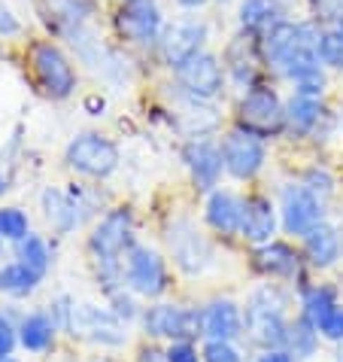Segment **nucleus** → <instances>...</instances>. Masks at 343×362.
Listing matches in <instances>:
<instances>
[{"instance_id":"1","label":"nucleus","mask_w":343,"mask_h":362,"mask_svg":"<svg viewBox=\"0 0 343 362\" xmlns=\"http://www.w3.org/2000/svg\"><path fill=\"white\" fill-rule=\"evenodd\" d=\"M319 31L316 22H279L274 31L258 40L261 58L279 79L295 86L301 95H325V64L319 58Z\"/></svg>"},{"instance_id":"35","label":"nucleus","mask_w":343,"mask_h":362,"mask_svg":"<svg viewBox=\"0 0 343 362\" xmlns=\"http://www.w3.org/2000/svg\"><path fill=\"white\" fill-rule=\"evenodd\" d=\"M200 356L204 362H243V350L237 347V341H204Z\"/></svg>"},{"instance_id":"43","label":"nucleus","mask_w":343,"mask_h":362,"mask_svg":"<svg viewBox=\"0 0 343 362\" xmlns=\"http://www.w3.org/2000/svg\"><path fill=\"white\" fill-rule=\"evenodd\" d=\"M255 362H298V359L286 347H267V350H258Z\"/></svg>"},{"instance_id":"2","label":"nucleus","mask_w":343,"mask_h":362,"mask_svg":"<svg viewBox=\"0 0 343 362\" xmlns=\"http://www.w3.org/2000/svg\"><path fill=\"white\" fill-rule=\"evenodd\" d=\"M289 308L291 296L279 284H261L258 289H252L243 308V338L258 350L282 347L291 323Z\"/></svg>"},{"instance_id":"12","label":"nucleus","mask_w":343,"mask_h":362,"mask_svg":"<svg viewBox=\"0 0 343 362\" xmlns=\"http://www.w3.org/2000/svg\"><path fill=\"white\" fill-rule=\"evenodd\" d=\"M176 86L188 100H200V104H210L222 95V88L228 83L225 64L219 62L213 52H198L195 58H188L186 64H179L176 70Z\"/></svg>"},{"instance_id":"50","label":"nucleus","mask_w":343,"mask_h":362,"mask_svg":"<svg viewBox=\"0 0 343 362\" xmlns=\"http://www.w3.org/2000/svg\"><path fill=\"white\" fill-rule=\"evenodd\" d=\"M222 4H225V0H222Z\"/></svg>"},{"instance_id":"3","label":"nucleus","mask_w":343,"mask_h":362,"mask_svg":"<svg viewBox=\"0 0 343 362\" xmlns=\"http://www.w3.org/2000/svg\"><path fill=\"white\" fill-rule=\"evenodd\" d=\"M31 74L37 79L40 92L52 100H67L76 92V83H79L73 62L52 40H37L31 46Z\"/></svg>"},{"instance_id":"10","label":"nucleus","mask_w":343,"mask_h":362,"mask_svg":"<svg viewBox=\"0 0 343 362\" xmlns=\"http://www.w3.org/2000/svg\"><path fill=\"white\" fill-rule=\"evenodd\" d=\"M125 286L137 298H161L170 289L167 259L146 244H134L125 253Z\"/></svg>"},{"instance_id":"42","label":"nucleus","mask_w":343,"mask_h":362,"mask_svg":"<svg viewBox=\"0 0 343 362\" xmlns=\"http://www.w3.org/2000/svg\"><path fill=\"white\" fill-rule=\"evenodd\" d=\"M22 34V22H18V16L9 9V4L0 0V37H18Z\"/></svg>"},{"instance_id":"15","label":"nucleus","mask_w":343,"mask_h":362,"mask_svg":"<svg viewBox=\"0 0 343 362\" xmlns=\"http://www.w3.org/2000/svg\"><path fill=\"white\" fill-rule=\"evenodd\" d=\"M43 214L49 226L55 228V235H73V231L85 223V216L92 214V198L83 189H61V186H46L40 195Z\"/></svg>"},{"instance_id":"39","label":"nucleus","mask_w":343,"mask_h":362,"mask_svg":"<svg viewBox=\"0 0 343 362\" xmlns=\"http://www.w3.org/2000/svg\"><path fill=\"white\" fill-rule=\"evenodd\" d=\"M16 347H18V323H13V317L0 310V362L13 356Z\"/></svg>"},{"instance_id":"48","label":"nucleus","mask_w":343,"mask_h":362,"mask_svg":"<svg viewBox=\"0 0 343 362\" xmlns=\"http://www.w3.org/2000/svg\"><path fill=\"white\" fill-rule=\"evenodd\" d=\"M4 362H22V359H16V356H6Z\"/></svg>"},{"instance_id":"20","label":"nucleus","mask_w":343,"mask_h":362,"mask_svg":"<svg viewBox=\"0 0 343 362\" xmlns=\"http://www.w3.org/2000/svg\"><path fill=\"white\" fill-rule=\"evenodd\" d=\"M222 64H225V74L228 79L234 83L237 88H252L258 86V64H265V58H261V43L258 37H249V34H240L228 43L225 49V58H222Z\"/></svg>"},{"instance_id":"22","label":"nucleus","mask_w":343,"mask_h":362,"mask_svg":"<svg viewBox=\"0 0 343 362\" xmlns=\"http://www.w3.org/2000/svg\"><path fill=\"white\" fill-rule=\"evenodd\" d=\"M325 119H328V110L322 104V98H316V95L291 92V98L286 100V132L291 137H298V140L316 137L319 140Z\"/></svg>"},{"instance_id":"21","label":"nucleus","mask_w":343,"mask_h":362,"mask_svg":"<svg viewBox=\"0 0 343 362\" xmlns=\"http://www.w3.org/2000/svg\"><path fill=\"white\" fill-rule=\"evenodd\" d=\"M279 207L267 195H249L243 198V223H240V238L246 244L258 247L277 238L279 231Z\"/></svg>"},{"instance_id":"33","label":"nucleus","mask_w":343,"mask_h":362,"mask_svg":"<svg viewBox=\"0 0 343 362\" xmlns=\"http://www.w3.org/2000/svg\"><path fill=\"white\" fill-rule=\"evenodd\" d=\"M31 235V219L22 207H0V238L6 244H18L22 238Z\"/></svg>"},{"instance_id":"36","label":"nucleus","mask_w":343,"mask_h":362,"mask_svg":"<svg viewBox=\"0 0 343 362\" xmlns=\"http://www.w3.org/2000/svg\"><path fill=\"white\" fill-rule=\"evenodd\" d=\"M313 22L319 28L328 25H343V0H310Z\"/></svg>"},{"instance_id":"31","label":"nucleus","mask_w":343,"mask_h":362,"mask_svg":"<svg viewBox=\"0 0 343 362\" xmlns=\"http://www.w3.org/2000/svg\"><path fill=\"white\" fill-rule=\"evenodd\" d=\"M298 301H301V314L310 317L313 323H316V320L325 314L328 308L337 305L340 296H337V289L328 286V284H301Z\"/></svg>"},{"instance_id":"41","label":"nucleus","mask_w":343,"mask_h":362,"mask_svg":"<svg viewBox=\"0 0 343 362\" xmlns=\"http://www.w3.org/2000/svg\"><path fill=\"white\" fill-rule=\"evenodd\" d=\"M73 305L76 301L70 296H58L52 298V305H49V314H52V320L58 323V329L67 332V323H70V314H73Z\"/></svg>"},{"instance_id":"7","label":"nucleus","mask_w":343,"mask_h":362,"mask_svg":"<svg viewBox=\"0 0 343 362\" xmlns=\"http://www.w3.org/2000/svg\"><path fill=\"white\" fill-rule=\"evenodd\" d=\"M67 332L73 338H83L95 347H122L128 344V323L116 314L113 308L88 305V301H76L73 314H70Z\"/></svg>"},{"instance_id":"13","label":"nucleus","mask_w":343,"mask_h":362,"mask_svg":"<svg viewBox=\"0 0 343 362\" xmlns=\"http://www.w3.org/2000/svg\"><path fill=\"white\" fill-rule=\"evenodd\" d=\"M164 13L158 0H122V9L116 16V31L125 43H134L140 49H152L161 43L164 34Z\"/></svg>"},{"instance_id":"19","label":"nucleus","mask_w":343,"mask_h":362,"mask_svg":"<svg viewBox=\"0 0 343 362\" xmlns=\"http://www.w3.org/2000/svg\"><path fill=\"white\" fill-rule=\"evenodd\" d=\"M200 338L240 341L243 338V308L234 298H213L200 308Z\"/></svg>"},{"instance_id":"6","label":"nucleus","mask_w":343,"mask_h":362,"mask_svg":"<svg viewBox=\"0 0 343 362\" xmlns=\"http://www.w3.org/2000/svg\"><path fill=\"white\" fill-rule=\"evenodd\" d=\"M237 128L258 134L261 140L286 132V100L270 86H252L237 100Z\"/></svg>"},{"instance_id":"37","label":"nucleus","mask_w":343,"mask_h":362,"mask_svg":"<svg viewBox=\"0 0 343 362\" xmlns=\"http://www.w3.org/2000/svg\"><path fill=\"white\" fill-rule=\"evenodd\" d=\"M301 183H304L310 192H316L319 198H328L331 192H335V177H331L325 168H319V165L307 168L304 177H301Z\"/></svg>"},{"instance_id":"5","label":"nucleus","mask_w":343,"mask_h":362,"mask_svg":"<svg viewBox=\"0 0 343 362\" xmlns=\"http://www.w3.org/2000/svg\"><path fill=\"white\" fill-rule=\"evenodd\" d=\"M64 162L70 170L88 180H107L119 170L122 153H119L116 140H109L100 132H83L76 134L64 149Z\"/></svg>"},{"instance_id":"24","label":"nucleus","mask_w":343,"mask_h":362,"mask_svg":"<svg viewBox=\"0 0 343 362\" xmlns=\"http://www.w3.org/2000/svg\"><path fill=\"white\" fill-rule=\"evenodd\" d=\"M301 240H304V259H307L313 268L325 271V268L340 262V256H343V238H340V228L331 226L328 219H325V223H319L316 228H310Z\"/></svg>"},{"instance_id":"34","label":"nucleus","mask_w":343,"mask_h":362,"mask_svg":"<svg viewBox=\"0 0 343 362\" xmlns=\"http://www.w3.org/2000/svg\"><path fill=\"white\" fill-rule=\"evenodd\" d=\"M316 329L331 344H343V301H337L335 308H328L325 314L316 320Z\"/></svg>"},{"instance_id":"9","label":"nucleus","mask_w":343,"mask_h":362,"mask_svg":"<svg viewBox=\"0 0 343 362\" xmlns=\"http://www.w3.org/2000/svg\"><path fill=\"white\" fill-rule=\"evenodd\" d=\"M140 326L149 338L158 341H195L200 338V308L176 305V301H155L143 308Z\"/></svg>"},{"instance_id":"17","label":"nucleus","mask_w":343,"mask_h":362,"mask_svg":"<svg viewBox=\"0 0 343 362\" xmlns=\"http://www.w3.org/2000/svg\"><path fill=\"white\" fill-rule=\"evenodd\" d=\"M207 40H210V25L204 22V18H179V22L164 28L158 49H161L164 64L176 70L179 64H186L188 58L204 52Z\"/></svg>"},{"instance_id":"18","label":"nucleus","mask_w":343,"mask_h":362,"mask_svg":"<svg viewBox=\"0 0 343 362\" xmlns=\"http://www.w3.org/2000/svg\"><path fill=\"white\" fill-rule=\"evenodd\" d=\"M252 268L267 280H301L304 253H298L286 240H267L252 250Z\"/></svg>"},{"instance_id":"30","label":"nucleus","mask_w":343,"mask_h":362,"mask_svg":"<svg viewBox=\"0 0 343 362\" xmlns=\"http://www.w3.org/2000/svg\"><path fill=\"white\" fill-rule=\"evenodd\" d=\"M16 247V259H22V262L28 265V268H34L37 274H49L52 271V262H55V253H52V247H49V240L43 238V235H28V238H22L18 244H13Z\"/></svg>"},{"instance_id":"26","label":"nucleus","mask_w":343,"mask_h":362,"mask_svg":"<svg viewBox=\"0 0 343 362\" xmlns=\"http://www.w3.org/2000/svg\"><path fill=\"white\" fill-rule=\"evenodd\" d=\"M58 323L49 310H31L18 320V347L28 354H49L58 341Z\"/></svg>"},{"instance_id":"16","label":"nucleus","mask_w":343,"mask_h":362,"mask_svg":"<svg viewBox=\"0 0 343 362\" xmlns=\"http://www.w3.org/2000/svg\"><path fill=\"white\" fill-rule=\"evenodd\" d=\"M183 165H186L188 177H191V186L204 195L219 189L222 174H225L222 146L210 137H188V144L183 146Z\"/></svg>"},{"instance_id":"23","label":"nucleus","mask_w":343,"mask_h":362,"mask_svg":"<svg viewBox=\"0 0 343 362\" xmlns=\"http://www.w3.org/2000/svg\"><path fill=\"white\" fill-rule=\"evenodd\" d=\"M207 226L222 238H240V223H243V198L228 192V189H213L207 195L204 207Z\"/></svg>"},{"instance_id":"46","label":"nucleus","mask_w":343,"mask_h":362,"mask_svg":"<svg viewBox=\"0 0 343 362\" xmlns=\"http://www.w3.org/2000/svg\"><path fill=\"white\" fill-rule=\"evenodd\" d=\"M6 189H9V170H6V168H0V198H4Z\"/></svg>"},{"instance_id":"4","label":"nucleus","mask_w":343,"mask_h":362,"mask_svg":"<svg viewBox=\"0 0 343 362\" xmlns=\"http://www.w3.org/2000/svg\"><path fill=\"white\" fill-rule=\"evenodd\" d=\"M167 256L186 277H200L216 265V250L210 238L191 219H174L167 226Z\"/></svg>"},{"instance_id":"32","label":"nucleus","mask_w":343,"mask_h":362,"mask_svg":"<svg viewBox=\"0 0 343 362\" xmlns=\"http://www.w3.org/2000/svg\"><path fill=\"white\" fill-rule=\"evenodd\" d=\"M319 58L325 70H343V25H328L319 31Z\"/></svg>"},{"instance_id":"44","label":"nucleus","mask_w":343,"mask_h":362,"mask_svg":"<svg viewBox=\"0 0 343 362\" xmlns=\"http://www.w3.org/2000/svg\"><path fill=\"white\" fill-rule=\"evenodd\" d=\"M137 362H167V359H164V350H143Z\"/></svg>"},{"instance_id":"27","label":"nucleus","mask_w":343,"mask_h":362,"mask_svg":"<svg viewBox=\"0 0 343 362\" xmlns=\"http://www.w3.org/2000/svg\"><path fill=\"white\" fill-rule=\"evenodd\" d=\"M43 6L52 16V25L67 37L70 31L88 25V18L97 9V0H43Z\"/></svg>"},{"instance_id":"40","label":"nucleus","mask_w":343,"mask_h":362,"mask_svg":"<svg viewBox=\"0 0 343 362\" xmlns=\"http://www.w3.org/2000/svg\"><path fill=\"white\" fill-rule=\"evenodd\" d=\"M164 359L167 362H204L200 350L195 347V341H170L164 350Z\"/></svg>"},{"instance_id":"49","label":"nucleus","mask_w":343,"mask_h":362,"mask_svg":"<svg viewBox=\"0 0 343 362\" xmlns=\"http://www.w3.org/2000/svg\"><path fill=\"white\" fill-rule=\"evenodd\" d=\"M4 244H6V240H4V238H0V250H4Z\"/></svg>"},{"instance_id":"29","label":"nucleus","mask_w":343,"mask_h":362,"mask_svg":"<svg viewBox=\"0 0 343 362\" xmlns=\"http://www.w3.org/2000/svg\"><path fill=\"white\" fill-rule=\"evenodd\" d=\"M319 341H322V335H319L316 323H313L310 317L298 314V317H291L289 332H286V344H282V347H286L298 362H304V359H313V356H316Z\"/></svg>"},{"instance_id":"11","label":"nucleus","mask_w":343,"mask_h":362,"mask_svg":"<svg viewBox=\"0 0 343 362\" xmlns=\"http://www.w3.org/2000/svg\"><path fill=\"white\" fill-rule=\"evenodd\" d=\"M279 226L286 235L304 238L310 228H316L319 223H325V198H319L316 192L301 183H286L279 189Z\"/></svg>"},{"instance_id":"25","label":"nucleus","mask_w":343,"mask_h":362,"mask_svg":"<svg viewBox=\"0 0 343 362\" xmlns=\"http://www.w3.org/2000/svg\"><path fill=\"white\" fill-rule=\"evenodd\" d=\"M237 22L243 34L261 40L279 22H286V6H282V0H240Z\"/></svg>"},{"instance_id":"8","label":"nucleus","mask_w":343,"mask_h":362,"mask_svg":"<svg viewBox=\"0 0 343 362\" xmlns=\"http://www.w3.org/2000/svg\"><path fill=\"white\" fill-rule=\"evenodd\" d=\"M134 244V210L131 207L107 210L88 235L92 262H125V253Z\"/></svg>"},{"instance_id":"38","label":"nucleus","mask_w":343,"mask_h":362,"mask_svg":"<svg viewBox=\"0 0 343 362\" xmlns=\"http://www.w3.org/2000/svg\"><path fill=\"white\" fill-rule=\"evenodd\" d=\"M107 298H109V308H113L116 314L125 320V323H134V320H140V314H143V310L137 308V301H134L137 296L131 293L128 286L119 289V293H113V296H107Z\"/></svg>"},{"instance_id":"47","label":"nucleus","mask_w":343,"mask_h":362,"mask_svg":"<svg viewBox=\"0 0 343 362\" xmlns=\"http://www.w3.org/2000/svg\"><path fill=\"white\" fill-rule=\"evenodd\" d=\"M337 362H343V344H340V350H337Z\"/></svg>"},{"instance_id":"28","label":"nucleus","mask_w":343,"mask_h":362,"mask_svg":"<svg viewBox=\"0 0 343 362\" xmlns=\"http://www.w3.org/2000/svg\"><path fill=\"white\" fill-rule=\"evenodd\" d=\"M40 284H43V274H37L34 268H28L22 259H13V262L0 265V293L9 298H28L34 296Z\"/></svg>"},{"instance_id":"14","label":"nucleus","mask_w":343,"mask_h":362,"mask_svg":"<svg viewBox=\"0 0 343 362\" xmlns=\"http://www.w3.org/2000/svg\"><path fill=\"white\" fill-rule=\"evenodd\" d=\"M222 158H225V174L246 183L261 174V168L267 162V146L258 134L246 132V128H231L222 137Z\"/></svg>"},{"instance_id":"45","label":"nucleus","mask_w":343,"mask_h":362,"mask_svg":"<svg viewBox=\"0 0 343 362\" xmlns=\"http://www.w3.org/2000/svg\"><path fill=\"white\" fill-rule=\"evenodd\" d=\"M176 4L183 6V9H200V6H207L210 0H176Z\"/></svg>"}]
</instances>
